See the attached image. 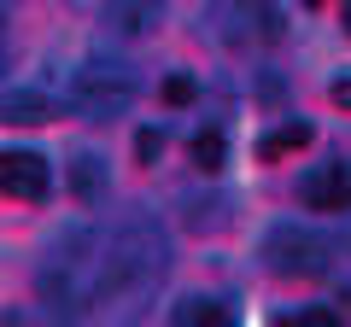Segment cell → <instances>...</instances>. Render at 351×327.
Masks as SVG:
<instances>
[{"label": "cell", "instance_id": "obj_1", "mask_svg": "<svg viewBox=\"0 0 351 327\" xmlns=\"http://www.w3.org/2000/svg\"><path fill=\"white\" fill-rule=\"evenodd\" d=\"M164 269H170V234H164L152 216H135V222H123L112 239L94 246V304L141 298Z\"/></svg>", "mask_w": 351, "mask_h": 327}, {"label": "cell", "instance_id": "obj_2", "mask_svg": "<svg viewBox=\"0 0 351 327\" xmlns=\"http://www.w3.org/2000/svg\"><path fill=\"white\" fill-rule=\"evenodd\" d=\"M135 70H129L123 59H88L71 70V105L82 117H94V123H106V117H123L129 105H135Z\"/></svg>", "mask_w": 351, "mask_h": 327}, {"label": "cell", "instance_id": "obj_3", "mask_svg": "<svg viewBox=\"0 0 351 327\" xmlns=\"http://www.w3.org/2000/svg\"><path fill=\"white\" fill-rule=\"evenodd\" d=\"M328 263H334V246H328L316 228H304V222H276L263 234V269H269V275L316 280V275H328Z\"/></svg>", "mask_w": 351, "mask_h": 327}, {"label": "cell", "instance_id": "obj_4", "mask_svg": "<svg viewBox=\"0 0 351 327\" xmlns=\"http://www.w3.org/2000/svg\"><path fill=\"white\" fill-rule=\"evenodd\" d=\"M0 193L41 205V199L53 193V170H47V158H41V152H0Z\"/></svg>", "mask_w": 351, "mask_h": 327}, {"label": "cell", "instance_id": "obj_5", "mask_svg": "<svg viewBox=\"0 0 351 327\" xmlns=\"http://www.w3.org/2000/svg\"><path fill=\"white\" fill-rule=\"evenodd\" d=\"M299 199L304 211H351V164H316L299 176Z\"/></svg>", "mask_w": 351, "mask_h": 327}, {"label": "cell", "instance_id": "obj_6", "mask_svg": "<svg viewBox=\"0 0 351 327\" xmlns=\"http://www.w3.org/2000/svg\"><path fill=\"white\" fill-rule=\"evenodd\" d=\"M64 181H71V193L82 205H100L106 199V187H112V170H106V158L100 152H71V164H64Z\"/></svg>", "mask_w": 351, "mask_h": 327}, {"label": "cell", "instance_id": "obj_7", "mask_svg": "<svg viewBox=\"0 0 351 327\" xmlns=\"http://www.w3.org/2000/svg\"><path fill=\"white\" fill-rule=\"evenodd\" d=\"M106 24H112V36L141 41V36H152V29L164 24V0H117Z\"/></svg>", "mask_w": 351, "mask_h": 327}, {"label": "cell", "instance_id": "obj_8", "mask_svg": "<svg viewBox=\"0 0 351 327\" xmlns=\"http://www.w3.org/2000/svg\"><path fill=\"white\" fill-rule=\"evenodd\" d=\"M228 12H234L240 24H246V36H252V41H263V47L287 36V18H281V6H276V0H234Z\"/></svg>", "mask_w": 351, "mask_h": 327}, {"label": "cell", "instance_id": "obj_9", "mask_svg": "<svg viewBox=\"0 0 351 327\" xmlns=\"http://www.w3.org/2000/svg\"><path fill=\"white\" fill-rule=\"evenodd\" d=\"M53 117V100L41 88H12L6 100H0V123H18V129H36Z\"/></svg>", "mask_w": 351, "mask_h": 327}, {"label": "cell", "instance_id": "obj_10", "mask_svg": "<svg viewBox=\"0 0 351 327\" xmlns=\"http://www.w3.org/2000/svg\"><path fill=\"white\" fill-rule=\"evenodd\" d=\"M311 135H316V129L304 123V117H293V123H281V129H269V135L258 140V158H269V164H276V158H287V152H299V146H311Z\"/></svg>", "mask_w": 351, "mask_h": 327}, {"label": "cell", "instance_id": "obj_11", "mask_svg": "<svg viewBox=\"0 0 351 327\" xmlns=\"http://www.w3.org/2000/svg\"><path fill=\"white\" fill-rule=\"evenodd\" d=\"M188 152H193V170H205V176H217V170L228 164V140H223V129H199Z\"/></svg>", "mask_w": 351, "mask_h": 327}, {"label": "cell", "instance_id": "obj_12", "mask_svg": "<svg viewBox=\"0 0 351 327\" xmlns=\"http://www.w3.org/2000/svg\"><path fill=\"white\" fill-rule=\"evenodd\" d=\"M170 322H182V327H193V322H199V327H228V310L217 298H182L170 310Z\"/></svg>", "mask_w": 351, "mask_h": 327}, {"label": "cell", "instance_id": "obj_13", "mask_svg": "<svg viewBox=\"0 0 351 327\" xmlns=\"http://www.w3.org/2000/svg\"><path fill=\"white\" fill-rule=\"evenodd\" d=\"M158 94H164V105H193V100H199V82H193L188 70H170Z\"/></svg>", "mask_w": 351, "mask_h": 327}, {"label": "cell", "instance_id": "obj_14", "mask_svg": "<svg viewBox=\"0 0 351 327\" xmlns=\"http://www.w3.org/2000/svg\"><path fill=\"white\" fill-rule=\"evenodd\" d=\"M135 158L147 164V170L164 158V129H141V135H135Z\"/></svg>", "mask_w": 351, "mask_h": 327}, {"label": "cell", "instance_id": "obj_15", "mask_svg": "<svg viewBox=\"0 0 351 327\" xmlns=\"http://www.w3.org/2000/svg\"><path fill=\"white\" fill-rule=\"evenodd\" d=\"M188 222H193V228H223V199H211V205H188Z\"/></svg>", "mask_w": 351, "mask_h": 327}, {"label": "cell", "instance_id": "obj_16", "mask_svg": "<svg viewBox=\"0 0 351 327\" xmlns=\"http://www.w3.org/2000/svg\"><path fill=\"white\" fill-rule=\"evenodd\" d=\"M334 322H339L334 310H299L293 315V327H334Z\"/></svg>", "mask_w": 351, "mask_h": 327}, {"label": "cell", "instance_id": "obj_17", "mask_svg": "<svg viewBox=\"0 0 351 327\" xmlns=\"http://www.w3.org/2000/svg\"><path fill=\"white\" fill-rule=\"evenodd\" d=\"M328 100H334L339 112H351V76H334V82H328Z\"/></svg>", "mask_w": 351, "mask_h": 327}, {"label": "cell", "instance_id": "obj_18", "mask_svg": "<svg viewBox=\"0 0 351 327\" xmlns=\"http://www.w3.org/2000/svg\"><path fill=\"white\" fill-rule=\"evenodd\" d=\"M0 76H6V36H0Z\"/></svg>", "mask_w": 351, "mask_h": 327}, {"label": "cell", "instance_id": "obj_19", "mask_svg": "<svg viewBox=\"0 0 351 327\" xmlns=\"http://www.w3.org/2000/svg\"><path fill=\"white\" fill-rule=\"evenodd\" d=\"M346 29H351V0H346Z\"/></svg>", "mask_w": 351, "mask_h": 327}]
</instances>
